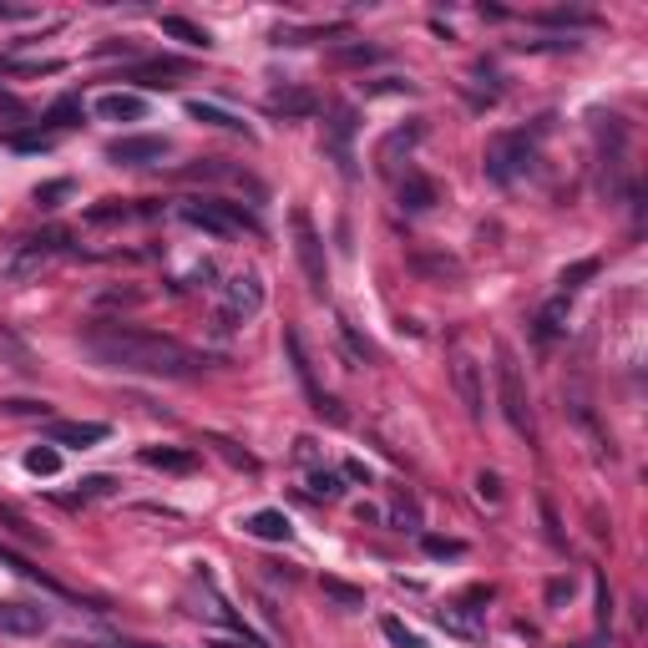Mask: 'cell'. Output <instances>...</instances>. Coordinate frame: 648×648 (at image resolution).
<instances>
[{"label":"cell","instance_id":"obj_36","mask_svg":"<svg viewBox=\"0 0 648 648\" xmlns=\"http://www.w3.org/2000/svg\"><path fill=\"white\" fill-rule=\"evenodd\" d=\"M87 497H112V476H87V481H81L76 502H87Z\"/></svg>","mask_w":648,"mask_h":648},{"label":"cell","instance_id":"obj_8","mask_svg":"<svg viewBox=\"0 0 648 648\" xmlns=\"http://www.w3.org/2000/svg\"><path fill=\"white\" fill-rule=\"evenodd\" d=\"M451 385H456V395H461V405H466V416L481 421V416H486V395H481V365H476L471 355H456V360H451Z\"/></svg>","mask_w":648,"mask_h":648},{"label":"cell","instance_id":"obj_44","mask_svg":"<svg viewBox=\"0 0 648 648\" xmlns=\"http://www.w3.org/2000/svg\"><path fill=\"white\" fill-rule=\"evenodd\" d=\"M11 147H16V152H46L51 137H11Z\"/></svg>","mask_w":648,"mask_h":648},{"label":"cell","instance_id":"obj_26","mask_svg":"<svg viewBox=\"0 0 648 648\" xmlns=\"http://www.w3.org/2000/svg\"><path fill=\"white\" fill-rule=\"evenodd\" d=\"M208 446L228 461V466H238V471H259V456H249V451H238L233 441H223V436H208Z\"/></svg>","mask_w":648,"mask_h":648},{"label":"cell","instance_id":"obj_37","mask_svg":"<svg viewBox=\"0 0 648 648\" xmlns=\"http://www.w3.org/2000/svg\"><path fill=\"white\" fill-rule=\"evenodd\" d=\"M567 598H573V578H552L547 583V608H562Z\"/></svg>","mask_w":648,"mask_h":648},{"label":"cell","instance_id":"obj_29","mask_svg":"<svg viewBox=\"0 0 648 648\" xmlns=\"http://www.w3.org/2000/svg\"><path fill=\"white\" fill-rule=\"evenodd\" d=\"M0 562H6V567H16V573H21V578H31V583H46V588H56V583L41 573V567H31L21 552H6V547H0Z\"/></svg>","mask_w":648,"mask_h":648},{"label":"cell","instance_id":"obj_17","mask_svg":"<svg viewBox=\"0 0 648 648\" xmlns=\"http://www.w3.org/2000/svg\"><path fill=\"white\" fill-rule=\"evenodd\" d=\"M243 532L259 537V542H289V537H294L289 517L274 512V507H264V512H254V517H243Z\"/></svg>","mask_w":648,"mask_h":648},{"label":"cell","instance_id":"obj_22","mask_svg":"<svg viewBox=\"0 0 648 648\" xmlns=\"http://www.w3.org/2000/svg\"><path fill=\"white\" fill-rule=\"evenodd\" d=\"M0 527H6V532H16V537H26V542H46V532L21 512V507H11V502H0Z\"/></svg>","mask_w":648,"mask_h":648},{"label":"cell","instance_id":"obj_16","mask_svg":"<svg viewBox=\"0 0 648 648\" xmlns=\"http://www.w3.org/2000/svg\"><path fill=\"white\" fill-rule=\"evenodd\" d=\"M395 193H400V208H405V213H426V208H436V183H431L426 173H405Z\"/></svg>","mask_w":648,"mask_h":648},{"label":"cell","instance_id":"obj_14","mask_svg":"<svg viewBox=\"0 0 648 648\" xmlns=\"http://www.w3.org/2000/svg\"><path fill=\"white\" fill-rule=\"evenodd\" d=\"M0 365H11L16 375H36L41 365H36V350L11 330V324H0Z\"/></svg>","mask_w":648,"mask_h":648},{"label":"cell","instance_id":"obj_39","mask_svg":"<svg viewBox=\"0 0 648 648\" xmlns=\"http://www.w3.org/2000/svg\"><path fill=\"white\" fill-rule=\"evenodd\" d=\"M66 193H71V183H46V188H36V203L56 208V198H66Z\"/></svg>","mask_w":648,"mask_h":648},{"label":"cell","instance_id":"obj_34","mask_svg":"<svg viewBox=\"0 0 648 648\" xmlns=\"http://www.w3.org/2000/svg\"><path fill=\"white\" fill-rule=\"evenodd\" d=\"M0 411H11V416H46L51 405L46 400H0Z\"/></svg>","mask_w":648,"mask_h":648},{"label":"cell","instance_id":"obj_15","mask_svg":"<svg viewBox=\"0 0 648 648\" xmlns=\"http://www.w3.org/2000/svg\"><path fill=\"white\" fill-rule=\"evenodd\" d=\"M142 466L188 476V471H198V456H193V451H183V446H142Z\"/></svg>","mask_w":648,"mask_h":648},{"label":"cell","instance_id":"obj_3","mask_svg":"<svg viewBox=\"0 0 648 648\" xmlns=\"http://www.w3.org/2000/svg\"><path fill=\"white\" fill-rule=\"evenodd\" d=\"M537 147L527 142V132H502L486 142V178L492 183H517L522 173H532Z\"/></svg>","mask_w":648,"mask_h":648},{"label":"cell","instance_id":"obj_24","mask_svg":"<svg viewBox=\"0 0 648 648\" xmlns=\"http://www.w3.org/2000/svg\"><path fill=\"white\" fill-rule=\"evenodd\" d=\"M411 269H416V274H431V279H456V274H461V264L446 259V254H441V259H431V254H411Z\"/></svg>","mask_w":648,"mask_h":648},{"label":"cell","instance_id":"obj_12","mask_svg":"<svg viewBox=\"0 0 648 648\" xmlns=\"http://www.w3.org/2000/svg\"><path fill=\"white\" fill-rule=\"evenodd\" d=\"M92 112L102 122H142L147 117V97H137V92H102L92 102Z\"/></svg>","mask_w":648,"mask_h":648},{"label":"cell","instance_id":"obj_40","mask_svg":"<svg viewBox=\"0 0 648 648\" xmlns=\"http://www.w3.org/2000/svg\"><path fill=\"white\" fill-rule=\"evenodd\" d=\"M395 522L416 532V527H421V512H416V502H400V507H395Z\"/></svg>","mask_w":648,"mask_h":648},{"label":"cell","instance_id":"obj_42","mask_svg":"<svg viewBox=\"0 0 648 648\" xmlns=\"http://www.w3.org/2000/svg\"><path fill=\"white\" fill-rule=\"evenodd\" d=\"M608 613H613V598H608V578H598V628H608Z\"/></svg>","mask_w":648,"mask_h":648},{"label":"cell","instance_id":"obj_46","mask_svg":"<svg viewBox=\"0 0 648 648\" xmlns=\"http://www.w3.org/2000/svg\"><path fill=\"white\" fill-rule=\"evenodd\" d=\"M21 16H26L21 6H0V21H21Z\"/></svg>","mask_w":648,"mask_h":648},{"label":"cell","instance_id":"obj_13","mask_svg":"<svg viewBox=\"0 0 648 648\" xmlns=\"http://www.w3.org/2000/svg\"><path fill=\"white\" fill-rule=\"evenodd\" d=\"M41 628H46V608H36V603H0V633L31 638Z\"/></svg>","mask_w":648,"mask_h":648},{"label":"cell","instance_id":"obj_19","mask_svg":"<svg viewBox=\"0 0 648 648\" xmlns=\"http://www.w3.org/2000/svg\"><path fill=\"white\" fill-rule=\"evenodd\" d=\"M188 117H198V122H208V127H223V132H238V137H254L249 122L233 117V112H223V107H213V102H188Z\"/></svg>","mask_w":648,"mask_h":648},{"label":"cell","instance_id":"obj_32","mask_svg":"<svg viewBox=\"0 0 648 648\" xmlns=\"http://www.w3.org/2000/svg\"><path fill=\"white\" fill-rule=\"evenodd\" d=\"M598 274V259H583V264H573V269H562V294H573L583 279H593Z\"/></svg>","mask_w":648,"mask_h":648},{"label":"cell","instance_id":"obj_38","mask_svg":"<svg viewBox=\"0 0 648 648\" xmlns=\"http://www.w3.org/2000/svg\"><path fill=\"white\" fill-rule=\"evenodd\" d=\"M542 21L547 26H593V16H578V11H547Z\"/></svg>","mask_w":648,"mask_h":648},{"label":"cell","instance_id":"obj_21","mask_svg":"<svg viewBox=\"0 0 648 648\" xmlns=\"http://www.w3.org/2000/svg\"><path fill=\"white\" fill-rule=\"evenodd\" d=\"M162 36H173V41H183V46H193V51H208V46H213V36H208L203 26H193L188 16H162Z\"/></svg>","mask_w":648,"mask_h":648},{"label":"cell","instance_id":"obj_28","mask_svg":"<svg viewBox=\"0 0 648 648\" xmlns=\"http://www.w3.org/2000/svg\"><path fill=\"white\" fill-rule=\"evenodd\" d=\"M380 633H385L395 648H426V643H421V633H411L400 618H380Z\"/></svg>","mask_w":648,"mask_h":648},{"label":"cell","instance_id":"obj_41","mask_svg":"<svg viewBox=\"0 0 648 648\" xmlns=\"http://www.w3.org/2000/svg\"><path fill=\"white\" fill-rule=\"evenodd\" d=\"M335 56H340V61H375L380 51H375V46H340Z\"/></svg>","mask_w":648,"mask_h":648},{"label":"cell","instance_id":"obj_43","mask_svg":"<svg viewBox=\"0 0 648 648\" xmlns=\"http://www.w3.org/2000/svg\"><path fill=\"white\" fill-rule=\"evenodd\" d=\"M208 648H264L259 638H249V633H238V638H213Z\"/></svg>","mask_w":648,"mask_h":648},{"label":"cell","instance_id":"obj_35","mask_svg":"<svg viewBox=\"0 0 648 648\" xmlns=\"http://www.w3.org/2000/svg\"><path fill=\"white\" fill-rule=\"evenodd\" d=\"M476 497H481V502H497V497H502V476H497V471H481V476H476Z\"/></svg>","mask_w":648,"mask_h":648},{"label":"cell","instance_id":"obj_4","mask_svg":"<svg viewBox=\"0 0 648 648\" xmlns=\"http://www.w3.org/2000/svg\"><path fill=\"white\" fill-rule=\"evenodd\" d=\"M289 223H294V254H299V269H304L309 289L324 294V284H330V264H324V238H319V228H314V218H309L304 208H294Z\"/></svg>","mask_w":648,"mask_h":648},{"label":"cell","instance_id":"obj_20","mask_svg":"<svg viewBox=\"0 0 648 648\" xmlns=\"http://www.w3.org/2000/svg\"><path fill=\"white\" fill-rule=\"evenodd\" d=\"M532 324H537V340H542V345H552V340L567 330V294H557L552 304H542V314H537Z\"/></svg>","mask_w":648,"mask_h":648},{"label":"cell","instance_id":"obj_45","mask_svg":"<svg viewBox=\"0 0 648 648\" xmlns=\"http://www.w3.org/2000/svg\"><path fill=\"white\" fill-rule=\"evenodd\" d=\"M345 476H350V481H370V471H365V461H345Z\"/></svg>","mask_w":648,"mask_h":648},{"label":"cell","instance_id":"obj_7","mask_svg":"<svg viewBox=\"0 0 648 648\" xmlns=\"http://www.w3.org/2000/svg\"><path fill=\"white\" fill-rule=\"evenodd\" d=\"M107 157L117 168H152V162L168 157V137H112Z\"/></svg>","mask_w":648,"mask_h":648},{"label":"cell","instance_id":"obj_1","mask_svg":"<svg viewBox=\"0 0 648 648\" xmlns=\"http://www.w3.org/2000/svg\"><path fill=\"white\" fill-rule=\"evenodd\" d=\"M81 350L97 365L122 370V375L183 380V375H198V365H203V355H193L188 345H178L168 335H152V330H137V324H122V319H97L92 330L81 335Z\"/></svg>","mask_w":648,"mask_h":648},{"label":"cell","instance_id":"obj_31","mask_svg":"<svg viewBox=\"0 0 648 648\" xmlns=\"http://www.w3.org/2000/svg\"><path fill=\"white\" fill-rule=\"evenodd\" d=\"M324 593H330L335 603H345V608H360V603H365V593L350 588V583H340V578H324Z\"/></svg>","mask_w":648,"mask_h":648},{"label":"cell","instance_id":"obj_27","mask_svg":"<svg viewBox=\"0 0 648 648\" xmlns=\"http://www.w3.org/2000/svg\"><path fill=\"white\" fill-rule=\"evenodd\" d=\"M309 497H324V502H340L345 497V486L335 471H309Z\"/></svg>","mask_w":648,"mask_h":648},{"label":"cell","instance_id":"obj_30","mask_svg":"<svg viewBox=\"0 0 648 648\" xmlns=\"http://www.w3.org/2000/svg\"><path fill=\"white\" fill-rule=\"evenodd\" d=\"M421 547H426V557H466V542H456V537H421Z\"/></svg>","mask_w":648,"mask_h":648},{"label":"cell","instance_id":"obj_6","mask_svg":"<svg viewBox=\"0 0 648 648\" xmlns=\"http://www.w3.org/2000/svg\"><path fill=\"white\" fill-rule=\"evenodd\" d=\"M264 309V279L259 274H233L223 284V304H218V324H243Z\"/></svg>","mask_w":648,"mask_h":648},{"label":"cell","instance_id":"obj_25","mask_svg":"<svg viewBox=\"0 0 648 648\" xmlns=\"http://www.w3.org/2000/svg\"><path fill=\"white\" fill-rule=\"evenodd\" d=\"M26 471L31 476H56L61 471V451L56 446H31L26 451Z\"/></svg>","mask_w":648,"mask_h":648},{"label":"cell","instance_id":"obj_11","mask_svg":"<svg viewBox=\"0 0 648 648\" xmlns=\"http://www.w3.org/2000/svg\"><path fill=\"white\" fill-rule=\"evenodd\" d=\"M97 441H107V426H102V421H51V431H46V446H76V451H87V446H97Z\"/></svg>","mask_w":648,"mask_h":648},{"label":"cell","instance_id":"obj_33","mask_svg":"<svg viewBox=\"0 0 648 648\" xmlns=\"http://www.w3.org/2000/svg\"><path fill=\"white\" fill-rule=\"evenodd\" d=\"M46 122H51V127H76V122H81V102H71V97L56 102V107L46 112Z\"/></svg>","mask_w":648,"mask_h":648},{"label":"cell","instance_id":"obj_10","mask_svg":"<svg viewBox=\"0 0 648 648\" xmlns=\"http://www.w3.org/2000/svg\"><path fill=\"white\" fill-rule=\"evenodd\" d=\"M178 218L193 223V228H203V233H213V238H233L238 233L228 223V213L218 208V198H188V203H178Z\"/></svg>","mask_w":648,"mask_h":648},{"label":"cell","instance_id":"obj_9","mask_svg":"<svg viewBox=\"0 0 648 648\" xmlns=\"http://www.w3.org/2000/svg\"><path fill=\"white\" fill-rule=\"evenodd\" d=\"M61 249H66V233H61V228H51V233H41V238H31V243H26V249L11 259V269H6V274H11V279H31V274H36L51 254H61Z\"/></svg>","mask_w":648,"mask_h":648},{"label":"cell","instance_id":"obj_18","mask_svg":"<svg viewBox=\"0 0 648 648\" xmlns=\"http://www.w3.org/2000/svg\"><path fill=\"white\" fill-rule=\"evenodd\" d=\"M269 112H284V117H314L319 102H314V92H304V87H279V92H269Z\"/></svg>","mask_w":648,"mask_h":648},{"label":"cell","instance_id":"obj_2","mask_svg":"<svg viewBox=\"0 0 648 648\" xmlns=\"http://www.w3.org/2000/svg\"><path fill=\"white\" fill-rule=\"evenodd\" d=\"M497 400H502V416H507V426H512L522 441H532V436H537V426H532V400H527L522 365H517L512 345H497Z\"/></svg>","mask_w":648,"mask_h":648},{"label":"cell","instance_id":"obj_23","mask_svg":"<svg viewBox=\"0 0 648 648\" xmlns=\"http://www.w3.org/2000/svg\"><path fill=\"white\" fill-rule=\"evenodd\" d=\"M147 208H132V203H97L87 208V223H127V218H142Z\"/></svg>","mask_w":648,"mask_h":648},{"label":"cell","instance_id":"obj_5","mask_svg":"<svg viewBox=\"0 0 648 648\" xmlns=\"http://www.w3.org/2000/svg\"><path fill=\"white\" fill-rule=\"evenodd\" d=\"M284 350H289V365H294V375H299V385H304L309 405H314V411H319L324 421L345 426V411L335 405V395H324V390H319V380H314V365H309V355H304V340H299V330H284Z\"/></svg>","mask_w":648,"mask_h":648}]
</instances>
